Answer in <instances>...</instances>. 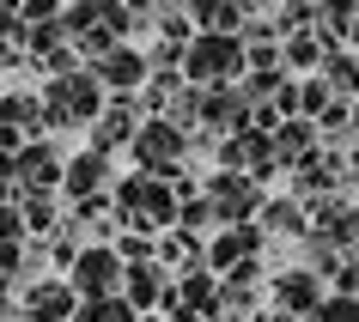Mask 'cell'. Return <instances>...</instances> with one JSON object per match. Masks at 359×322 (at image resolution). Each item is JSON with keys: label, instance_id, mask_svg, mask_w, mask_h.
<instances>
[{"label": "cell", "instance_id": "2", "mask_svg": "<svg viewBox=\"0 0 359 322\" xmlns=\"http://www.w3.org/2000/svg\"><path fill=\"white\" fill-rule=\"evenodd\" d=\"M116 286H122V255H116V249H79L74 262H67V292H74V298H116Z\"/></svg>", "mask_w": 359, "mask_h": 322}, {"label": "cell", "instance_id": "10", "mask_svg": "<svg viewBox=\"0 0 359 322\" xmlns=\"http://www.w3.org/2000/svg\"><path fill=\"white\" fill-rule=\"evenodd\" d=\"M256 207V189H250V176H213V219H231V213H250Z\"/></svg>", "mask_w": 359, "mask_h": 322}, {"label": "cell", "instance_id": "5", "mask_svg": "<svg viewBox=\"0 0 359 322\" xmlns=\"http://www.w3.org/2000/svg\"><path fill=\"white\" fill-rule=\"evenodd\" d=\"M13 183H25L31 195H49V189L61 183V158L43 146V140H31V146L13 152Z\"/></svg>", "mask_w": 359, "mask_h": 322}, {"label": "cell", "instance_id": "13", "mask_svg": "<svg viewBox=\"0 0 359 322\" xmlns=\"http://www.w3.org/2000/svg\"><path fill=\"white\" fill-rule=\"evenodd\" d=\"M128 316H134V310L122 298H92V304H79V310H74V322H128Z\"/></svg>", "mask_w": 359, "mask_h": 322}, {"label": "cell", "instance_id": "8", "mask_svg": "<svg viewBox=\"0 0 359 322\" xmlns=\"http://www.w3.org/2000/svg\"><path fill=\"white\" fill-rule=\"evenodd\" d=\"M97 92H104V85H110V92H134V85H140V79H147V55H140V49H128V43H116L110 55L97 61Z\"/></svg>", "mask_w": 359, "mask_h": 322}, {"label": "cell", "instance_id": "11", "mask_svg": "<svg viewBox=\"0 0 359 322\" xmlns=\"http://www.w3.org/2000/svg\"><path fill=\"white\" fill-rule=\"evenodd\" d=\"M92 140H97L92 152H104V158H110V146L134 140V110H128V104H116L110 115H97V134H92Z\"/></svg>", "mask_w": 359, "mask_h": 322}, {"label": "cell", "instance_id": "19", "mask_svg": "<svg viewBox=\"0 0 359 322\" xmlns=\"http://www.w3.org/2000/svg\"><path fill=\"white\" fill-rule=\"evenodd\" d=\"M0 31H19V13H0Z\"/></svg>", "mask_w": 359, "mask_h": 322}, {"label": "cell", "instance_id": "7", "mask_svg": "<svg viewBox=\"0 0 359 322\" xmlns=\"http://www.w3.org/2000/svg\"><path fill=\"white\" fill-rule=\"evenodd\" d=\"M122 207L140 219V231H147V219H152V225H165V219H170V189H165V183H152V176H128V183H122Z\"/></svg>", "mask_w": 359, "mask_h": 322}, {"label": "cell", "instance_id": "17", "mask_svg": "<svg viewBox=\"0 0 359 322\" xmlns=\"http://www.w3.org/2000/svg\"><path fill=\"white\" fill-rule=\"evenodd\" d=\"M323 322H359V304H329V310H323Z\"/></svg>", "mask_w": 359, "mask_h": 322}, {"label": "cell", "instance_id": "16", "mask_svg": "<svg viewBox=\"0 0 359 322\" xmlns=\"http://www.w3.org/2000/svg\"><path fill=\"white\" fill-rule=\"evenodd\" d=\"M244 249H256V231H238V237H219V244H213V255H219V262H231V255H244Z\"/></svg>", "mask_w": 359, "mask_h": 322}, {"label": "cell", "instance_id": "12", "mask_svg": "<svg viewBox=\"0 0 359 322\" xmlns=\"http://www.w3.org/2000/svg\"><path fill=\"white\" fill-rule=\"evenodd\" d=\"M122 280H128V298H122L128 310L134 304H158L165 298V274H158V267H134V274H122Z\"/></svg>", "mask_w": 359, "mask_h": 322}, {"label": "cell", "instance_id": "15", "mask_svg": "<svg viewBox=\"0 0 359 322\" xmlns=\"http://www.w3.org/2000/svg\"><path fill=\"white\" fill-rule=\"evenodd\" d=\"M25 237V225H19V207H6V201H0V249H13Z\"/></svg>", "mask_w": 359, "mask_h": 322}, {"label": "cell", "instance_id": "9", "mask_svg": "<svg viewBox=\"0 0 359 322\" xmlns=\"http://www.w3.org/2000/svg\"><path fill=\"white\" fill-rule=\"evenodd\" d=\"M25 310H31V322H74L79 298L67 292V280H43V286H31Z\"/></svg>", "mask_w": 359, "mask_h": 322}, {"label": "cell", "instance_id": "14", "mask_svg": "<svg viewBox=\"0 0 359 322\" xmlns=\"http://www.w3.org/2000/svg\"><path fill=\"white\" fill-rule=\"evenodd\" d=\"M280 298H292V304H311V298H317L311 274H286V280H280Z\"/></svg>", "mask_w": 359, "mask_h": 322}, {"label": "cell", "instance_id": "1", "mask_svg": "<svg viewBox=\"0 0 359 322\" xmlns=\"http://www.w3.org/2000/svg\"><path fill=\"white\" fill-rule=\"evenodd\" d=\"M43 122H55V128H79V122H97L104 110V92H97L92 74H61L43 85Z\"/></svg>", "mask_w": 359, "mask_h": 322}, {"label": "cell", "instance_id": "6", "mask_svg": "<svg viewBox=\"0 0 359 322\" xmlns=\"http://www.w3.org/2000/svg\"><path fill=\"white\" fill-rule=\"evenodd\" d=\"M104 183H110V158H104V152H79V158L61 164V189L74 195V201H97Z\"/></svg>", "mask_w": 359, "mask_h": 322}, {"label": "cell", "instance_id": "18", "mask_svg": "<svg viewBox=\"0 0 359 322\" xmlns=\"http://www.w3.org/2000/svg\"><path fill=\"white\" fill-rule=\"evenodd\" d=\"M6 183H13V152L0 146V195H6Z\"/></svg>", "mask_w": 359, "mask_h": 322}, {"label": "cell", "instance_id": "3", "mask_svg": "<svg viewBox=\"0 0 359 322\" xmlns=\"http://www.w3.org/2000/svg\"><path fill=\"white\" fill-rule=\"evenodd\" d=\"M183 67H189V79L213 85V79H226V74L244 67V43L219 37V31H201V37H189V49H183Z\"/></svg>", "mask_w": 359, "mask_h": 322}, {"label": "cell", "instance_id": "4", "mask_svg": "<svg viewBox=\"0 0 359 322\" xmlns=\"http://www.w3.org/2000/svg\"><path fill=\"white\" fill-rule=\"evenodd\" d=\"M183 152H189V134L177 128V122H147V128H134V164H140V176L170 171Z\"/></svg>", "mask_w": 359, "mask_h": 322}]
</instances>
